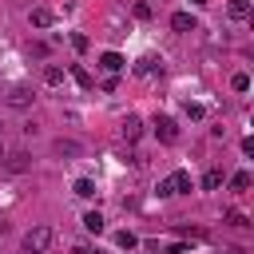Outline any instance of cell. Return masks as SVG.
<instances>
[{
    "instance_id": "e0dca14e",
    "label": "cell",
    "mask_w": 254,
    "mask_h": 254,
    "mask_svg": "<svg viewBox=\"0 0 254 254\" xmlns=\"http://www.w3.org/2000/svg\"><path fill=\"white\" fill-rule=\"evenodd\" d=\"M71 79H75L79 87H91V75H87V71H83L79 64H71Z\"/></svg>"
},
{
    "instance_id": "2e32d148",
    "label": "cell",
    "mask_w": 254,
    "mask_h": 254,
    "mask_svg": "<svg viewBox=\"0 0 254 254\" xmlns=\"http://www.w3.org/2000/svg\"><path fill=\"white\" fill-rule=\"evenodd\" d=\"M115 242H119L123 250H135V246H139V238H135L131 230H119V234H115Z\"/></svg>"
},
{
    "instance_id": "7c38bea8",
    "label": "cell",
    "mask_w": 254,
    "mask_h": 254,
    "mask_svg": "<svg viewBox=\"0 0 254 254\" xmlns=\"http://www.w3.org/2000/svg\"><path fill=\"white\" fill-rule=\"evenodd\" d=\"M250 171H238V175H230V190H250Z\"/></svg>"
},
{
    "instance_id": "277c9868",
    "label": "cell",
    "mask_w": 254,
    "mask_h": 254,
    "mask_svg": "<svg viewBox=\"0 0 254 254\" xmlns=\"http://www.w3.org/2000/svg\"><path fill=\"white\" fill-rule=\"evenodd\" d=\"M99 67L115 75V71H123V67H127V60H123L119 52H103V56H99Z\"/></svg>"
},
{
    "instance_id": "ac0fdd59",
    "label": "cell",
    "mask_w": 254,
    "mask_h": 254,
    "mask_svg": "<svg viewBox=\"0 0 254 254\" xmlns=\"http://www.w3.org/2000/svg\"><path fill=\"white\" fill-rule=\"evenodd\" d=\"M71 48H75V52H87V48H91V40H87L83 32H75V36H71Z\"/></svg>"
},
{
    "instance_id": "cb8c5ba5",
    "label": "cell",
    "mask_w": 254,
    "mask_h": 254,
    "mask_svg": "<svg viewBox=\"0 0 254 254\" xmlns=\"http://www.w3.org/2000/svg\"><path fill=\"white\" fill-rule=\"evenodd\" d=\"M155 254H183V246H179V242H175V246H163V250L155 246Z\"/></svg>"
},
{
    "instance_id": "30bf717a",
    "label": "cell",
    "mask_w": 254,
    "mask_h": 254,
    "mask_svg": "<svg viewBox=\"0 0 254 254\" xmlns=\"http://www.w3.org/2000/svg\"><path fill=\"white\" fill-rule=\"evenodd\" d=\"M52 20H56L52 8H32V24H36V28H52Z\"/></svg>"
},
{
    "instance_id": "8992f818",
    "label": "cell",
    "mask_w": 254,
    "mask_h": 254,
    "mask_svg": "<svg viewBox=\"0 0 254 254\" xmlns=\"http://www.w3.org/2000/svg\"><path fill=\"white\" fill-rule=\"evenodd\" d=\"M171 28H175V32H194L198 20H194L190 12H175V16H171Z\"/></svg>"
},
{
    "instance_id": "ba28073f",
    "label": "cell",
    "mask_w": 254,
    "mask_h": 254,
    "mask_svg": "<svg viewBox=\"0 0 254 254\" xmlns=\"http://www.w3.org/2000/svg\"><path fill=\"white\" fill-rule=\"evenodd\" d=\"M163 67V60H155V56H143L139 64H135V75H151V71H159Z\"/></svg>"
},
{
    "instance_id": "ffe728a7",
    "label": "cell",
    "mask_w": 254,
    "mask_h": 254,
    "mask_svg": "<svg viewBox=\"0 0 254 254\" xmlns=\"http://www.w3.org/2000/svg\"><path fill=\"white\" fill-rule=\"evenodd\" d=\"M226 222H230V226H246V214H242V210H226Z\"/></svg>"
},
{
    "instance_id": "6da1fadb",
    "label": "cell",
    "mask_w": 254,
    "mask_h": 254,
    "mask_svg": "<svg viewBox=\"0 0 254 254\" xmlns=\"http://www.w3.org/2000/svg\"><path fill=\"white\" fill-rule=\"evenodd\" d=\"M52 238H56L52 226H32V230L24 234V242H20V250H24V254H48Z\"/></svg>"
},
{
    "instance_id": "44dd1931",
    "label": "cell",
    "mask_w": 254,
    "mask_h": 254,
    "mask_svg": "<svg viewBox=\"0 0 254 254\" xmlns=\"http://www.w3.org/2000/svg\"><path fill=\"white\" fill-rule=\"evenodd\" d=\"M71 254H103V250H99V246H87V242H75Z\"/></svg>"
},
{
    "instance_id": "d4e9b609",
    "label": "cell",
    "mask_w": 254,
    "mask_h": 254,
    "mask_svg": "<svg viewBox=\"0 0 254 254\" xmlns=\"http://www.w3.org/2000/svg\"><path fill=\"white\" fill-rule=\"evenodd\" d=\"M190 4H194V8H202V4H206V0H190Z\"/></svg>"
},
{
    "instance_id": "d6986e66",
    "label": "cell",
    "mask_w": 254,
    "mask_h": 254,
    "mask_svg": "<svg viewBox=\"0 0 254 254\" xmlns=\"http://www.w3.org/2000/svg\"><path fill=\"white\" fill-rule=\"evenodd\" d=\"M230 87H234V91H246V87H250V75H246V71H238V75L230 79Z\"/></svg>"
},
{
    "instance_id": "4fadbf2b",
    "label": "cell",
    "mask_w": 254,
    "mask_h": 254,
    "mask_svg": "<svg viewBox=\"0 0 254 254\" xmlns=\"http://www.w3.org/2000/svg\"><path fill=\"white\" fill-rule=\"evenodd\" d=\"M71 190H75L79 198H95V183H91V179H75V187H71Z\"/></svg>"
},
{
    "instance_id": "8fae6325",
    "label": "cell",
    "mask_w": 254,
    "mask_h": 254,
    "mask_svg": "<svg viewBox=\"0 0 254 254\" xmlns=\"http://www.w3.org/2000/svg\"><path fill=\"white\" fill-rule=\"evenodd\" d=\"M226 12H230V20H246L250 16V0H230Z\"/></svg>"
},
{
    "instance_id": "52a82bcc",
    "label": "cell",
    "mask_w": 254,
    "mask_h": 254,
    "mask_svg": "<svg viewBox=\"0 0 254 254\" xmlns=\"http://www.w3.org/2000/svg\"><path fill=\"white\" fill-rule=\"evenodd\" d=\"M32 99H36V95H32V87H24V83H20V87H12V91H8V103H12V107H28V103H32Z\"/></svg>"
},
{
    "instance_id": "9c48e42d",
    "label": "cell",
    "mask_w": 254,
    "mask_h": 254,
    "mask_svg": "<svg viewBox=\"0 0 254 254\" xmlns=\"http://www.w3.org/2000/svg\"><path fill=\"white\" fill-rule=\"evenodd\" d=\"M83 230H87V234H99V230H103V214H99V210H87V214H83Z\"/></svg>"
},
{
    "instance_id": "603a6c76",
    "label": "cell",
    "mask_w": 254,
    "mask_h": 254,
    "mask_svg": "<svg viewBox=\"0 0 254 254\" xmlns=\"http://www.w3.org/2000/svg\"><path fill=\"white\" fill-rule=\"evenodd\" d=\"M187 115L190 119H202V103H187Z\"/></svg>"
},
{
    "instance_id": "7a4b0ae2",
    "label": "cell",
    "mask_w": 254,
    "mask_h": 254,
    "mask_svg": "<svg viewBox=\"0 0 254 254\" xmlns=\"http://www.w3.org/2000/svg\"><path fill=\"white\" fill-rule=\"evenodd\" d=\"M190 187H194V183H190V175H187V171H175L171 179H163V183H159V194H163V198H171V194H187Z\"/></svg>"
},
{
    "instance_id": "5bb4252c",
    "label": "cell",
    "mask_w": 254,
    "mask_h": 254,
    "mask_svg": "<svg viewBox=\"0 0 254 254\" xmlns=\"http://www.w3.org/2000/svg\"><path fill=\"white\" fill-rule=\"evenodd\" d=\"M56 155H79V143H71V139H56Z\"/></svg>"
},
{
    "instance_id": "3957f363",
    "label": "cell",
    "mask_w": 254,
    "mask_h": 254,
    "mask_svg": "<svg viewBox=\"0 0 254 254\" xmlns=\"http://www.w3.org/2000/svg\"><path fill=\"white\" fill-rule=\"evenodd\" d=\"M155 135H159V143H175V139H179L175 119H171V115H159V119H155Z\"/></svg>"
},
{
    "instance_id": "7402d4cb",
    "label": "cell",
    "mask_w": 254,
    "mask_h": 254,
    "mask_svg": "<svg viewBox=\"0 0 254 254\" xmlns=\"http://www.w3.org/2000/svg\"><path fill=\"white\" fill-rule=\"evenodd\" d=\"M44 79H48V83H60V79H64V71H60V67H48V71H44Z\"/></svg>"
},
{
    "instance_id": "9a60e30c",
    "label": "cell",
    "mask_w": 254,
    "mask_h": 254,
    "mask_svg": "<svg viewBox=\"0 0 254 254\" xmlns=\"http://www.w3.org/2000/svg\"><path fill=\"white\" fill-rule=\"evenodd\" d=\"M202 187H206V190H218V187H222V171H206V175H202Z\"/></svg>"
},
{
    "instance_id": "5b68a950",
    "label": "cell",
    "mask_w": 254,
    "mask_h": 254,
    "mask_svg": "<svg viewBox=\"0 0 254 254\" xmlns=\"http://www.w3.org/2000/svg\"><path fill=\"white\" fill-rule=\"evenodd\" d=\"M119 131H123V139H127V143H135V139L143 135V119H139V115H127Z\"/></svg>"
}]
</instances>
